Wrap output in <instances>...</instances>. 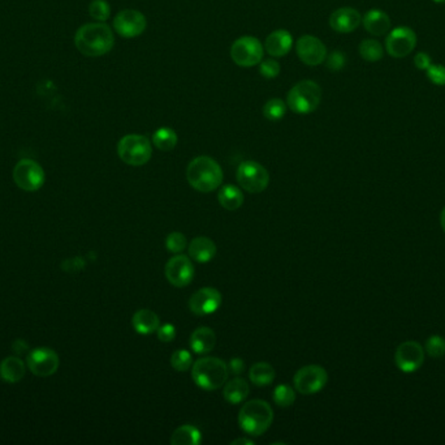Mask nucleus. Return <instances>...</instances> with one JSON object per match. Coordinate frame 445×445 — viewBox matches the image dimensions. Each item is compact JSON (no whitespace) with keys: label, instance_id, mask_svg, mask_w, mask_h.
<instances>
[{"label":"nucleus","instance_id":"f257e3e1","mask_svg":"<svg viewBox=\"0 0 445 445\" xmlns=\"http://www.w3.org/2000/svg\"><path fill=\"white\" fill-rule=\"evenodd\" d=\"M74 44L83 55L102 56L111 51L115 37L109 25L103 22L86 24L77 30Z\"/></svg>","mask_w":445,"mask_h":445},{"label":"nucleus","instance_id":"f03ea898","mask_svg":"<svg viewBox=\"0 0 445 445\" xmlns=\"http://www.w3.org/2000/svg\"><path fill=\"white\" fill-rule=\"evenodd\" d=\"M186 179L194 190L209 194L223 182V170L214 158L200 156L194 158L186 168Z\"/></svg>","mask_w":445,"mask_h":445},{"label":"nucleus","instance_id":"7ed1b4c3","mask_svg":"<svg viewBox=\"0 0 445 445\" xmlns=\"http://www.w3.org/2000/svg\"><path fill=\"white\" fill-rule=\"evenodd\" d=\"M228 375L227 363L215 357L200 358L191 367V379L203 390L221 388L227 383Z\"/></svg>","mask_w":445,"mask_h":445},{"label":"nucleus","instance_id":"20e7f679","mask_svg":"<svg viewBox=\"0 0 445 445\" xmlns=\"http://www.w3.org/2000/svg\"><path fill=\"white\" fill-rule=\"evenodd\" d=\"M273 422V408L262 399H252L244 404L238 414V425L250 436L263 435Z\"/></svg>","mask_w":445,"mask_h":445},{"label":"nucleus","instance_id":"39448f33","mask_svg":"<svg viewBox=\"0 0 445 445\" xmlns=\"http://www.w3.org/2000/svg\"><path fill=\"white\" fill-rule=\"evenodd\" d=\"M322 100V89L318 84L311 80H303L296 84L287 97V105L292 112L297 114H310L318 109Z\"/></svg>","mask_w":445,"mask_h":445},{"label":"nucleus","instance_id":"423d86ee","mask_svg":"<svg viewBox=\"0 0 445 445\" xmlns=\"http://www.w3.org/2000/svg\"><path fill=\"white\" fill-rule=\"evenodd\" d=\"M118 154L127 165L144 166L153 154L151 142L144 135H127L118 141Z\"/></svg>","mask_w":445,"mask_h":445},{"label":"nucleus","instance_id":"0eeeda50","mask_svg":"<svg viewBox=\"0 0 445 445\" xmlns=\"http://www.w3.org/2000/svg\"><path fill=\"white\" fill-rule=\"evenodd\" d=\"M237 182L247 192L261 194L268 187L270 174L261 164L245 161L237 168Z\"/></svg>","mask_w":445,"mask_h":445},{"label":"nucleus","instance_id":"6e6552de","mask_svg":"<svg viewBox=\"0 0 445 445\" xmlns=\"http://www.w3.org/2000/svg\"><path fill=\"white\" fill-rule=\"evenodd\" d=\"M293 383L296 390L305 394H315L323 390L328 383V373L323 367L317 364H309L296 372Z\"/></svg>","mask_w":445,"mask_h":445},{"label":"nucleus","instance_id":"1a4fd4ad","mask_svg":"<svg viewBox=\"0 0 445 445\" xmlns=\"http://www.w3.org/2000/svg\"><path fill=\"white\" fill-rule=\"evenodd\" d=\"M263 45L254 37H241L231 47V56L240 67H253L263 59Z\"/></svg>","mask_w":445,"mask_h":445},{"label":"nucleus","instance_id":"9d476101","mask_svg":"<svg viewBox=\"0 0 445 445\" xmlns=\"http://www.w3.org/2000/svg\"><path fill=\"white\" fill-rule=\"evenodd\" d=\"M13 179L21 190L33 192L45 183V171L33 159H21L13 170Z\"/></svg>","mask_w":445,"mask_h":445},{"label":"nucleus","instance_id":"9b49d317","mask_svg":"<svg viewBox=\"0 0 445 445\" xmlns=\"http://www.w3.org/2000/svg\"><path fill=\"white\" fill-rule=\"evenodd\" d=\"M417 46V34L408 27L390 30L385 38V50L392 58H405L413 53Z\"/></svg>","mask_w":445,"mask_h":445},{"label":"nucleus","instance_id":"f8f14e48","mask_svg":"<svg viewBox=\"0 0 445 445\" xmlns=\"http://www.w3.org/2000/svg\"><path fill=\"white\" fill-rule=\"evenodd\" d=\"M165 279L174 288H185L194 279V265L185 255H176L165 264Z\"/></svg>","mask_w":445,"mask_h":445},{"label":"nucleus","instance_id":"ddd939ff","mask_svg":"<svg viewBox=\"0 0 445 445\" xmlns=\"http://www.w3.org/2000/svg\"><path fill=\"white\" fill-rule=\"evenodd\" d=\"M27 367L36 376L47 378L54 375L59 368L57 354L48 347H36L27 355Z\"/></svg>","mask_w":445,"mask_h":445},{"label":"nucleus","instance_id":"4468645a","mask_svg":"<svg viewBox=\"0 0 445 445\" xmlns=\"http://www.w3.org/2000/svg\"><path fill=\"white\" fill-rule=\"evenodd\" d=\"M223 295L215 288H202L189 299V310L194 315L206 316L217 312L221 306Z\"/></svg>","mask_w":445,"mask_h":445},{"label":"nucleus","instance_id":"2eb2a0df","mask_svg":"<svg viewBox=\"0 0 445 445\" xmlns=\"http://www.w3.org/2000/svg\"><path fill=\"white\" fill-rule=\"evenodd\" d=\"M146 27V18L138 11H121L114 20V28L121 37H138L145 32Z\"/></svg>","mask_w":445,"mask_h":445},{"label":"nucleus","instance_id":"dca6fc26","mask_svg":"<svg viewBox=\"0 0 445 445\" xmlns=\"http://www.w3.org/2000/svg\"><path fill=\"white\" fill-rule=\"evenodd\" d=\"M395 361L402 372H414L425 362V350L416 341L401 343L396 350Z\"/></svg>","mask_w":445,"mask_h":445},{"label":"nucleus","instance_id":"f3484780","mask_svg":"<svg viewBox=\"0 0 445 445\" xmlns=\"http://www.w3.org/2000/svg\"><path fill=\"white\" fill-rule=\"evenodd\" d=\"M297 54L301 60L308 65H322L327 58V48L324 44L314 36H303L297 41Z\"/></svg>","mask_w":445,"mask_h":445},{"label":"nucleus","instance_id":"a211bd4d","mask_svg":"<svg viewBox=\"0 0 445 445\" xmlns=\"http://www.w3.org/2000/svg\"><path fill=\"white\" fill-rule=\"evenodd\" d=\"M361 13L350 7L338 8L329 18V25L337 33H352L361 25Z\"/></svg>","mask_w":445,"mask_h":445},{"label":"nucleus","instance_id":"6ab92c4d","mask_svg":"<svg viewBox=\"0 0 445 445\" xmlns=\"http://www.w3.org/2000/svg\"><path fill=\"white\" fill-rule=\"evenodd\" d=\"M364 29L373 36H385L391 30V19L382 10H370L362 18Z\"/></svg>","mask_w":445,"mask_h":445},{"label":"nucleus","instance_id":"aec40b11","mask_svg":"<svg viewBox=\"0 0 445 445\" xmlns=\"http://www.w3.org/2000/svg\"><path fill=\"white\" fill-rule=\"evenodd\" d=\"M293 46V37L288 30H276L266 38L264 48L271 56L287 55Z\"/></svg>","mask_w":445,"mask_h":445},{"label":"nucleus","instance_id":"412c9836","mask_svg":"<svg viewBox=\"0 0 445 445\" xmlns=\"http://www.w3.org/2000/svg\"><path fill=\"white\" fill-rule=\"evenodd\" d=\"M188 251L191 259L200 264H205L215 258L217 244L207 237H197L191 241Z\"/></svg>","mask_w":445,"mask_h":445},{"label":"nucleus","instance_id":"4be33fe9","mask_svg":"<svg viewBox=\"0 0 445 445\" xmlns=\"http://www.w3.org/2000/svg\"><path fill=\"white\" fill-rule=\"evenodd\" d=\"M217 345V334L209 326L197 328L191 336V347L196 354H209Z\"/></svg>","mask_w":445,"mask_h":445},{"label":"nucleus","instance_id":"5701e85b","mask_svg":"<svg viewBox=\"0 0 445 445\" xmlns=\"http://www.w3.org/2000/svg\"><path fill=\"white\" fill-rule=\"evenodd\" d=\"M132 324L137 333L147 336L158 331V328L160 326V319L154 311L144 308V310H138L133 315Z\"/></svg>","mask_w":445,"mask_h":445},{"label":"nucleus","instance_id":"b1692460","mask_svg":"<svg viewBox=\"0 0 445 445\" xmlns=\"http://www.w3.org/2000/svg\"><path fill=\"white\" fill-rule=\"evenodd\" d=\"M249 393H250L249 384L246 383L245 379H241V378H235L232 380L227 381L223 388V397L232 405H237L245 401Z\"/></svg>","mask_w":445,"mask_h":445},{"label":"nucleus","instance_id":"393cba45","mask_svg":"<svg viewBox=\"0 0 445 445\" xmlns=\"http://www.w3.org/2000/svg\"><path fill=\"white\" fill-rule=\"evenodd\" d=\"M25 375V364L16 357H8L0 363V376L7 383H18Z\"/></svg>","mask_w":445,"mask_h":445},{"label":"nucleus","instance_id":"a878e982","mask_svg":"<svg viewBox=\"0 0 445 445\" xmlns=\"http://www.w3.org/2000/svg\"><path fill=\"white\" fill-rule=\"evenodd\" d=\"M202 441V434L197 427L184 425L173 431L171 436L172 445H198Z\"/></svg>","mask_w":445,"mask_h":445},{"label":"nucleus","instance_id":"bb28decb","mask_svg":"<svg viewBox=\"0 0 445 445\" xmlns=\"http://www.w3.org/2000/svg\"><path fill=\"white\" fill-rule=\"evenodd\" d=\"M276 372L270 363L258 362L252 366L249 371L250 381L256 387H266L270 385L275 380Z\"/></svg>","mask_w":445,"mask_h":445},{"label":"nucleus","instance_id":"cd10ccee","mask_svg":"<svg viewBox=\"0 0 445 445\" xmlns=\"http://www.w3.org/2000/svg\"><path fill=\"white\" fill-rule=\"evenodd\" d=\"M219 203L227 211H237L244 204V195L236 186H224L219 192Z\"/></svg>","mask_w":445,"mask_h":445},{"label":"nucleus","instance_id":"c85d7f7f","mask_svg":"<svg viewBox=\"0 0 445 445\" xmlns=\"http://www.w3.org/2000/svg\"><path fill=\"white\" fill-rule=\"evenodd\" d=\"M153 144L159 150L170 152L177 145V135L172 128H159L153 135Z\"/></svg>","mask_w":445,"mask_h":445},{"label":"nucleus","instance_id":"c756f323","mask_svg":"<svg viewBox=\"0 0 445 445\" xmlns=\"http://www.w3.org/2000/svg\"><path fill=\"white\" fill-rule=\"evenodd\" d=\"M360 55L364 58L366 62H379L384 55V48L382 44L376 39H364L360 45Z\"/></svg>","mask_w":445,"mask_h":445},{"label":"nucleus","instance_id":"7c9ffc66","mask_svg":"<svg viewBox=\"0 0 445 445\" xmlns=\"http://www.w3.org/2000/svg\"><path fill=\"white\" fill-rule=\"evenodd\" d=\"M273 401L280 408H289L296 401V392L289 385L280 384L273 390Z\"/></svg>","mask_w":445,"mask_h":445},{"label":"nucleus","instance_id":"2f4dec72","mask_svg":"<svg viewBox=\"0 0 445 445\" xmlns=\"http://www.w3.org/2000/svg\"><path fill=\"white\" fill-rule=\"evenodd\" d=\"M287 112V105L280 98H273L264 105L263 115L268 121H280Z\"/></svg>","mask_w":445,"mask_h":445},{"label":"nucleus","instance_id":"473e14b6","mask_svg":"<svg viewBox=\"0 0 445 445\" xmlns=\"http://www.w3.org/2000/svg\"><path fill=\"white\" fill-rule=\"evenodd\" d=\"M193 364V355L185 349L176 350L171 355V366L177 372L188 371Z\"/></svg>","mask_w":445,"mask_h":445},{"label":"nucleus","instance_id":"72a5a7b5","mask_svg":"<svg viewBox=\"0 0 445 445\" xmlns=\"http://www.w3.org/2000/svg\"><path fill=\"white\" fill-rule=\"evenodd\" d=\"M109 4L106 0H93L89 6V13L91 18L100 22H104L109 18Z\"/></svg>","mask_w":445,"mask_h":445},{"label":"nucleus","instance_id":"f704fd0d","mask_svg":"<svg viewBox=\"0 0 445 445\" xmlns=\"http://www.w3.org/2000/svg\"><path fill=\"white\" fill-rule=\"evenodd\" d=\"M188 246V241H186V237L182 234V232H171L167 239H165V247L168 252H172V253H180L182 251L186 248Z\"/></svg>","mask_w":445,"mask_h":445},{"label":"nucleus","instance_id":"c9c22d12","mask_svg":"<svg viewBox=\"0 0 445 445\" xmlns=\"http://www.w3.org/2000/svg\"><path fill=\"white\" fill-rule=\"evenodd\" d=\"M426 352L432 358H441L445 355V340L440 336H431L426 343Z\"/></svg>","mask_w":445,"mask_h":445},{"label":"nucleus","instance_id":"e433bc0d","mask_svg":"<svg viewBox=\"0 0 445 445\" xmlns=\"http://www.w3.org/2000/svg\"><path fill=\"white\" fill-rule=\"evenodd\" d=\"M259 72L266 79H275L280 74V65L273 59H266L259 63Z\"/></svg>","mask_w":445,"mask_h":445},{"label":"nucleus","instance_id":"4c0bfd02","mask_svg":"<svg viewBox=\"0 0 445 445\" xmlns=\"http://www.w3.org/2000/svg\"><path fill=\"white\" fill-rule=\"evenodd\" d=\"M428 80L437 86H445V67L441 65H431L426 69Z\"/></svg>","mask_w":445,"mask_h":445},{"label":"nucleus","instance_id":"58836bf2","mask_svg":"<svg viewBox=\"0 0 445 445\" xmlns=\"http://www.w3.org/2000/svg\"><path fill=\"white\" fill-rule=\"evenodd\" d=\"M326 60H327V68L329 71H334V72H337V71H340V69H343L344 67H345L346 63V56L343 51H334V53H331L329 55H327L326 58Z\"/></svg>","mask_w":445,"mask_h":445},{"label":"nucleus","instance_id":"ea45409f","mask_svg":"<svg viewBox=\"0 0 445 445\" xmlns=\"http://www.w3.org/2000/svg\"><path fill=\"white\" fill-rule=\"evenodd\" d=\"M156 334H158L159 341L165 343H171L176 337V328L172 324H164L158 328Z\"/></svg>","mask_w":445,"mask_h":445},{"label":"nucleus","instance_id":"a19ab883","mask_svg":"<svg viewBox=\"0 0 445 445\" xmlns=\"http://www.w3.org/2000/svg\"><path fill=\"white\" fill-rule=\"evenodd\" d=\"M228 370H229V373L241 375L242 372L245 371V362L241 358H232L228 363Z\"/></svg>","mask_w":445,"mask_h":445},{"label":"nucleus","instance_id":"79ce46f5","mask_svg":"<svg viewBox=\"0 0 445 445\" xmlns=\"http://www.w3.org/2000/svg\"><path fill=\"white\" fill-rule=\"evenodd\" d=\"M414 65L420 71H426L428 67L432 65V62H431V58L427 53H418L414 58Z\"/></svg>","mask_w":445,"mask_h":445},{"label":"nucleus","instance_id":"37998d69","mask_svg":"<svg viewBox=\"0 0 445 445\" xmlns=\"http://www.w3.org/2000/svg\"><path fill=\"white\" fill-rule=\"evenodd\" d=\"M232 445H253L254 444V441L253 440H249V439H244V437H240V439H236V440H233Z\"/></svg>","mask_w":445,"mask_h":445},{"label":"nucleus","instance_id":"c03bdc74","mask_svg":"<svg viewBox=\"0 0 445 445\" xmlns=\"http://www.w3.org/2000/svg\"><path fill=\"white\" fill-rule=\"evenodd\" d=\"M440 221H441V226H443V230L445 232V208L443 209V212H441V218H440Z\"/></svg>","mask_w":445,"mask_h":445},{"label":"nucleus","instance_id":"a18cd8bd","mask_svg":"<svg viewBox=\"0 0 445 445\" xmlns=\"http://www.w3.org/2000/svg\"><path fill=\"white\" fill-rule=\"evenodd\" d=\"M437 4H445V0H434Z\"/></svg>","mask_w":445,"mask_h":445}]
</instances>
